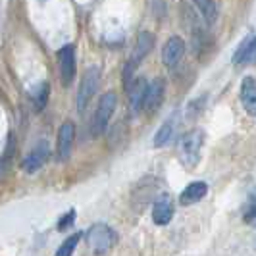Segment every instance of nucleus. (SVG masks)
<instances>
[{"instance_id": "1", "label": "nucleus", "mask_w": 256, "mask_h": 256, "mask_svg": "<svg viewBox=\"0 0 256 256\" xmlns=\"http://www.w3.org/2000/svg\"><path fill=\"white\" fill-rule=\"evenodd\" d=\"M204 144V131L202 129H192L189 133H185L180 139V160L185 168H194L200 162V150Z\"/></svg>"}, {"instance_id": "2", "label": "nucleus", "mask_w": 256, "mask_h": 256, "mask_svg": "<svg viewBox=\"0 0 256 256\" xmlns=\"http://www.w3.org/2000/svg\"><path fill=\"white\" fill-rule=\"evenodd\" d=\"M152 46H154V35L150 31H141L139 37H137V42H135V48L131 52V58H129V62L126 64V70H124V85H126V89L129 87V83L133 81L135 70L148 56V52L152 50Z\"/></svg>"}, {"instance_id": "3", "label": "nucleus", "mask_w": 256, "mask_h": 256, "mask_svg": "<svg viewBox=\"0 0 256 256\" xmlns=\"http://www.w3.org/2000/svg\"><path fill=\"white\" fill-rule=\"evenodd\" d=\"M118 241V235H116V231L110 228V226H106V224H94L89 231H87V243L89 246L92 248V252L94 254H104V252H108L114 243Z\"/></svg>"}, {"instance_id": "4", "label": "nucleus", "mask_w": 256, "mask_h": 256, "mask_svg": "<svg viewBox=\"0 0 256 256\" xmlns=\"http://www.w3.org/2000/svg\"><path fill=\"white\" fill-rule=\"evenodd\" d=\"M116 104H118V96L116 92H104L98 100L96 112H94V120H92V135H102L112 116L116 112Z\"/></svg>"}, {"instance_id": "5", "label": "nucleus", "mask_w": 256, "mask_h": 256, "mask_svg": "<svg viewBox=\"0 0 256 256\" xmlns=\"http://www.w3.org/2000/svg\"><path fill=\"white\" fill-rule=\"evenodd\" d=\"M98 83H100V70L96 66H90L85 72V76L81 79V87L77 90V112H83L87 108V104L98 89Z\"/></svg>"}, {"instance_id": "6", "label": "nucleus", "mask_w": 256, "mask_h": 256, "mask_svg": "<svg viewBox=\"0 0 256 256\" xmlns=\"http://www.w3.org/2000/svg\"><path fill=\"white\" fill-rule=\"evenodd\" d=\"M58 68H60V81L64 87H70L76 77V48L72 44H66L58 52Z\"/></svg>"}, {"instance_id": "7", "label": "nucleus", "mask_w": 256, "mask_h": 256, "mask_svg": "<svg viewBox=\"0 0 256 256\" xmlns=\"http://www.w3.org/2000/svg\"><path fill=\"white\" fill-rule=\"evenodd\" d=\"M76 141V126L72 122H66L58 129V139H56V158L58 162H64L70 158L72 148Z\"/></svg>"}, {"instance_id": "8", "label": "nucleus", "mask_w": 256, "mask_h": 256, "mask_svg": "<svg viewBox=\"0 0 256 256\" xmlns=\"http://www.w3.org/2000/svg\"><path fill=\"white\" fill-rule=\"evenodd\" d=\"M164 94H166V83L164 79L156 77L148 83V89H146V96H144V104H142V110L146 114H152L156 108H160V104L164 100Z\"/></svg>"}, {"instance_id": "9", "label": "nucleus", "mask_w": 256, "mask_h": 256, "mask_svg": "<svg viewBox=\"0 0 256 256\" xmlns=\"http://www.w3.org/2000/svg\"><path fill=\"white\" fill-rule=\"evenodd\" d=\"M174 218V200L168 192H162L152 206V222L156 226H168Z\"/></svg>"}, {"instance_id": "10", "label": "nucleus", "mask_w": 256, "mask_h": 256, "mask_svg": "<svg viewBox=\"0 0 256 256\" xmlns=\"http://www.w3.org/2000/svg\"><path fill=\"white\" fill-rule=\"evenodd\" d=\"M48 150H50V148H48V142L40 141L38 144H35V148L26 156V160H24L22 168L26 170L27 174H35V172H38L40 168L44 166V162L48 160Z\"/></svg>"}, {"instance_id": "11", "label": "nucleus", "mask_w": 256, "mask_h": 256, "mask_svg": "<svg viewBox=\"0 0 256 256\" xmlns=\"http://www.w3.org/2000/svg\"><path fill=\"white\" fill-rule=\"evenodd\" d=\"M185 54V42L181 37H172L168 38V42L162 48V62L166 68H176L181 62Z\"/></svg>"}, {"instance_id": "12", "label": "nucleus", "mask_w": 256, "mask_h": 256, "mask_svg": "<svg viewBox=\"0 0 256 256\" xmlns=\"http://www.w3.org/2000/svg\"><path fill=\"white\" fill-rule=\"evenodd\" d=\"M146 89H148V83H146V79H142V77L133 79V81L129 83V87L126 89L129 96V106H131V110H133L135 114L142 110L144 96H146Z\"/></svg>"}, {"instance_id": "13", "label": "nucleus", "mask_w": 256, "mask_h": 256, "mask_svg": "<svg viewBox=\"0 0 256 256\" xmlns=\"http://www.w3.org/2000/svg\"><path fill=\"white\" fill-rule=\"evenodd\" d=\"M241 104L244 112L256 118V79L254 77H244L241 83Z\"/></svg>"}, {"instance_id": "14", "label": "nucleus", "mask_w": 256, "mask_h": 256, "mask_svg": "<svg viewBox=\"0 0 256 256\" xmlns=\"http://www.w3.org/2000/svg\"><path fill=\"white\" fill-rule=\"evenodd\" d=\"M206 192H208V185H206L204 181H192V183H189V185L181 191L180 202L183 206L196 204V202H200V200L204 198Z\"/></svg>"}, {"instance_id": "15", "label": "nucleus", "mask_w": 256, "mask_h": 256, "mask_svg": "<svg viewBox=\"0 0 256 256\" xmlns=\"http://www.w3.org/2000/svg\"><path fill=\"white\" fill-rule=\"evenodd\" d=\"M176 128H178V114H172L166 122L158 128V131H156V135H154V146H156V148L166 146L168 142L174 139Z\"/></svg>"}, {"instance_id": "16", "label": "nucleus", "mask_w": 256, "mask_h": 256, "mask_svg": "<svg viewBox=\"0 0 256 256\" xmlns=\"http://www.w3.org/2000/svg\"><path fill=\"white\" fill-rule=\"evenodd\" d=\"M192 2H194L196 10L200 12V16L204 18V22L208 26L216 24V20H218V6H216L214 0H192Z\"/></svg>"}, {"instance_id": "17", "label": "nucleus", "mask_w": 256, "mask_h": 256, "mask_svg": "<svg viewBox=\"0 0 256 256\" xmlns=\"http://www.w3.org/2000/svg\"><path fill=\"white\" fill-rule=\"evenodd\" d=\"M79 241H81V233H74V235H70L64 243L60 244V248L56 250V254L54 256H72Z\"/></svg>"}, {"instance_id": "18", "label": "nucleus", "mask_w": 256, "mask_h": 256, "mask_svg": "<svg viewBox=\"0 0 256 256\" xmlns=\"http://www.w3.org/2000/svg\"><path fill=\"white\" fill-rule=\"evenodd\" d=\"M46 100H48V85L46 83H40L35 92H33V106L37 108V110H42L44 106H46Z\"/></svg>"}, {"instance_id": "19", "label": "nucleus", "mask_w": 256, "mask_h": 256, "mask_svg": "<svg viewBox=\"0 0 256 256\" xmlns=\"http://www.w3.org/2000/svg\"><path fill=\"white\" fill-rule=\"evenodd\" d=\"M244 222H246V224H256V191L250 194L248 206H246V210H244Z\"/></svg>"}, {"instance_id": "20", "label": "nucleus", "mask_w": 256, "mask_h": 256, "mask_svg": "<svg viewBox=\"0 0 256 256\" xmlns=\"http://www.w3.org/2000/svg\"><path fill=\"white\" fill-rule=\"evenodd\" d=\"M244 64H256V37H250V42H248V52H246Z\"/></svg>"}, {"instance_id": "21", "label": "nucleus", "mask_w": 256, "mask_h": 256, "mask_svg": "<svg viewBox=\"0 0 256 256\" xmlns=\"http://www.w3.org/2000/svg\"><path fill=\"white\" fill-rule=\"evenodd\" d=\"M74 220H76V212H74V210H70V212H68V216H62V218H60V222H58V230L60 231L68 230V228L74 224Z\"/></svg>"}]
</instances>
